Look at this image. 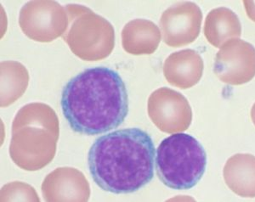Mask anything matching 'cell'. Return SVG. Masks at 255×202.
<instances>
[{"label":"cell","instance_id":"9a60e30c","mask_svg":"<svg viewBox=\"0 0 255 202\" xmlns=\"http://www.w3.org/2000/svg\"><path fill=\"white\" fill-rule=\"evenodd\" d=\"M0 105L5 108L14 104L26 92L29 84V73L20 62L5 61L0 65Z\"/></svg>","mask_w":255,"mask_h":202},{"label":"cell","instance_id":"7a4b0ae2","mask_svg":"<svg viewBox=\"0 0 255 202\" xmlns=\"http://www.w3.org/2000/svg\"><path fill=\"white\" fill-rule=\"evenodd\" d=\"M155 146L144 130L119 129L99 137L88 154L96 185L109 193L129 194L153 179Z\"/></svg>","mask_w":255,"mask_h":202},{"label":"cell","instance_id":"8fae6325","mask_svg":"<svg viewBox=\"0 0 255 202\" xmlns=\"http://www.w3.org/2000/svg\"><path fill=\"white\" fill-rule=\"evenodd\" d=\"M203 58L193 49L172 53L163 63V75L173 86L187 90L198 84L203 77Z\"/></svg>","mask_w":255,"mask_h":202},{"label":"cell","instance_id":"8992f818","mask_svg":"<svg viewBox=\"0 0 255 202\" xmlns=\"http://www.w3.org/2000/svg\"><path fill=\"white\" fill-rule=\"evenodd\" d=\"M19 25L27 38L39 43H50L67 31L66 8L53 0H34L22 6Z\"/></svg>","mask_w":255,"mask_h":202},{"label":"cell","instance_id":"ba28073f","mask_svg":"<svg viewBox=\"0 0 255 202\" xmlns=\"http://www.w3.org/2000/svg\"><path fill=\"white\" fill-rule=\"evenodd\" d=\"M214 72L229 85H242L255 77V48L239 38L230 39L216 54Z\"/></svg>","mask_w":255,"mask_h":202},{"label":"cell","instance_id":"52a82bcc","mask_svg":"<svg viewBox=\"0 0 255 202\" xmlns=\"http://www.w3.org/2000/svg\"><path fill=\"white\" fill-rule=\"evenodd\" d=\"M149 117L163 133H182L192 121V110L182 94L166 87L151 94L147 102Z\"/></svg>","mask_w":255,"mask_h":202},{"label":"cell","instance_id":"ac0fdd59","mask_svg":"<svg viewBox=\"0 0 255 202\" xmlns=\"http://www.w3.org/2000/svg\"><path fill=\"white\" fill-rule=\"evenodd\" d=\"M251 118H252L253 122L255 126V103L253 105L252 109H251Z\"/></svg>","mask_w":255,"mask_h":202},{"label":"cell","instance_id":"4fadbf2b","mask_svg":"<svg viewBox=\"0 0 255 202\" xmlns=\"http://www.w3.org/2000/svg\"><path fill=\"white\" fill-rule=\"evenodd\" d=\"M223 176L226 185L238 196L255 198V156L236 154L230 157L224 167Z\"/></svg>","mask_w":255,"mask_h":202},{"label":"cell","instance_id":"277c9868","mask_svg":"<svg viewBox=\"0 0 255 202\" xmlns=\"http://www.w3.org/2000/svg\"><path fill=\"white\" fill-rule=\"evenodd\" d=\"M207 154L203 145L189 134L174 133L157 149L156 172L167 187L186 191L197 185L205 173Z\"/></svg>","mask_w":255,"mask_h":202},{"label":"cell","instance_id":"9c48e42d","mask_svg":"<svg viewBox=\"0 0 255 202\" xmlns=\"http://www.w3.org/2000/svg\"><path fill=\"white\" fill-rule=\"evenodd\" d=\"M203 12L193 2L177 3L163 12L160 27L163 42L169 47L186 46L200 34Z\"/></svg>","mask_w":255,"mask_h":202},{"label":"cell","instance_id":"6da1fadb","mask_svg":"<svg viewBox=\"0 0 255 202\" xmlns=\"http://www.w3.org/2000/svg\"><path fill=\"white\" fill-rule=\"evenodd\" d=\"M61 105L75 133L99 135L125 121L128 113V96L118 72L108 67H91L64 87Z\"/></svg>","mask_w":255,"mask_h":202},{"label":"cell","instance_id":"5b68a950","mask_svg":"<svg viewBox=\"0 0 255 202\" xmlns=\"http://www.w3.org/2000/svg\"><path fill=\"white\" fill-rule=\"evenodd\" d=\"M68 26L61 38L74 55L83 61L108 58L115 46V31L107 19L86 6L67 4Z\"/></svg>","mask_w":255,"mask_h":202},{"label":"cell","instance_id":"e0dca14e","mask_svg":"<svg viewBox=\"0 0 255 202\" xmlns=\"http://www.w3.org/2000/svg\"><path fill=\"white\" fill-rule=\"evenodd\" d=\"M244 4L246 9L247 15L255 22V1L245 0L244 1Z\"/></svg>","mask_w":255,"mask_h":202},{"label":"cell","instance_id":"30bf717a","mask_svg":"<svg viewBox=\"0 0 255 202\" xmlns=\"http://www.w3.org/2000/svg\"><path fill=\"white\" fill-rule=\"evenodd\" d=\"M41 190L45 202H85L90 200L88 179L79 169L70 167L56 168L49 173Z\"/></svg>","mask_w":255,"mask_h":202},{"label":"cell","instance_id":"5bb4252c","mask_svg":"<svg viewBox=\"0 0 255 202\" xmlns=\"http://www.w3.org/2000/svg\"><path fill=\"white\" fill-rule=\"evenodd\" d=\"M210 44L220 48L224 43L242 35V24L237 14L226 7L212 9L207 15L203 29Z\"/></svg>","mask_w":255,"mask_h":202},{"label":"cell","instance_id":"3957f363","mask_svg":"<svg viewBox=\"0 0 255 202\" xmlns=\"http://www.w3.org/2000/svg\"><path fill=\"white\" fill-rule=\"evenodd\" d=\"M9 156L25 171L41 170L52 162L60 135L55 110L44 103L21 107L13 120Z\"/></svg>","mask_w":255,"mask_h":202},{"label":"cell","instance_id":"2e32d148","mask_svg":"<svg viewBox=\"0 0 255 202\" xmlns=\"http://www.w3.org/2000/svg\"><path fill=\"white\" fill-rule=\"evenodd\" d=\"M1 199L6 202H40L34 188L22 182H12L4 185L1 190Z\"/></svg>","mask_w":255,"mask_h":202},{"label":"cell","instance_id":"7c38bea8","mask_svg":"<svg viewBox=\"0 0 255 202\" xmlns=\"http://www.w3.org/2000/svg\"><path fill=\"white\" fill-rule=\"evenodd\" d=\"M161 38L156 24L145 19H134L123 29V48L130 55H151L159 46Z\"/></svg>","mask_w":255,"mask_h":202}]
</instances>
